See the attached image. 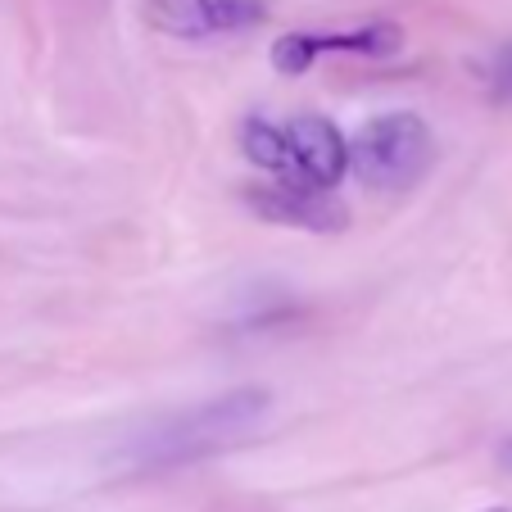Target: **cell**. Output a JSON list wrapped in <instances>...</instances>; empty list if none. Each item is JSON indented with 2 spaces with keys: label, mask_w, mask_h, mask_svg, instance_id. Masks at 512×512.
I'll list each match as a JSON object with an SVG mask.
<instances>
[{
  "label": "cell",
  "mask_w": 512,
  "mask_h": 512,
  "mask_svg": "<svg viewBox=\"0 0 512 512\" xmlns=\"http://www.w3.org/2000/svg\"><path fill=\"white\" fill-rule=\"evenodd\" d=\"M272 408V390L263 386H241L227 390L223 399H209L200 408H186V413H173L164 422H155L150 431H141L136 440H127L123 467H136V472H159V467H182L195 463L204 454H218L227 445H241L245 435L268 417Z\"/></svg>",
  "instance_id": "obj_1"
},
{
  "label": "cell",
  "mask_w": 512,
  "mask_h": 512,
  "mask_svg": "<svg viewBox=\"0 0 512 512\" xmlns=\"http://www.w3.org/2000/svg\"><path fill=\"white\" fill-rule=\"evenodd\" d=\"M435 164V136L417 114H381L349 141V168L377 191H408Z\"/></svg>",
  "instance_id": "obj_2"
},
{
  "label": "cell",
  "mask_w": 512,
  "mask_h": 512,
  "mask_svg": "<svg viewBox=\"0 0 512 512\" xmlns=\"http://www.w3.org/2000/svg\"><path fill=\"white\" fill-rule=\"evenodd\" d=\"M250 209L277 227H304V232H340L349 223V209L331 195V186H313L304 177L250 191Z\"/></svg>",
  "instance_id": "obj_3"
},
{
  "label": "cell",
  "mask_w": 512,
  "mask_h": 512,
  "mask_svg": "<svg viewBox=\"0 0 512 512\" xmlns=\"http://www.w3.org/2000/svg\"><path fill=\"white\" fill-rule=\"evenodd\" d=\"M286 145H290V173L304 177L313 186H336L349 168V145L327 118L304 114L286 127Z\"/></svg>",
  "instance_id": "obj_4"
},
{
  "label": "cell",
  "mask_w": 512,
  "mask_h": 512,
  "mask_svg": "<svg viewBox=\"0 0 512 512\" xmlns=\"http://www.w3.org/2000/svg\"><path fill=\"white\" fill-rule=\"evenodd\" d=\"M141 14L150 28L168 32V37H213L204 0H141Z\"/></svg>",
  "instance_id": "obj_5"
},
{
  "label": "cell",
  "mask_w": 512,
  "mask_h": 512,
  "mask_svg": "<svg viewBox=\"0 0 512 512\" xmlns=\"http://www.w3.org/2000/svg\"><path fill=\"white\" fill-rule=\"evenodd\" d=\"M241 150L250 164L268 168V173H290V145H286V127L268 123V118H250L241 127Z\"/></svg>",
  "instance_id": "obj_6"
},
{
  "label": "cell",
  "mask_w": 512,
  "mask_h": 512,
  "mask_svg": "<svg viewBox=\"0 0 512 512\" xmlns=\"http://www.w3.org/2000/svg\"><path fill=\"white\" fill-rule=\"evenodd\" d=\"M313 59H318V50H313L309 32H286V37L272 41V68H277V73H286V78L309 73Z\"/></svg>",
  "instance_id": "obj_7"
},
{
  "label": "cell",
  "mask_w": 512,
  "mask_h": 512,
  "mask_svg": "<svg viewBox=\"0 0 512 512\" xmlns=\"http://www.w3.org/2000/svg\"><path fill=\"white\" fill-rule=\"evenodd\" d=\"M490 100L494 105H508L512 100V41H503L490 59Z\"/></svg>",
  "instance_id": "obj_8"
},
{
  "label": "cell",
  "mask_w": 512,
  "mask_h": 512,
  "mask_svg": "<svg viewBox=\"0 0 512 512\" xmlns=\"http://www.w3.org/2000/svg\"><path fill=\"white\" fill-rule=\"evenodd\" d=\"M499 463L512 472V440H503V445H499Z\"/></svg>",
  "instance_id": "obj_9"
},
{
  "label": "cell",
  "mask_w": 512,
  "mask_h": 512,
  "mask_svg": "<svg viewBox=\"0 0 512 512\" xmlns=\"http://www.w3.org/2000/svg\"><path fill=\"white\" fill-rule=\"evenodd\" d=\"M490 512H503V508H490Z\"/></svg>",
  "instance_id": "obj_10"
}]
</instances>
